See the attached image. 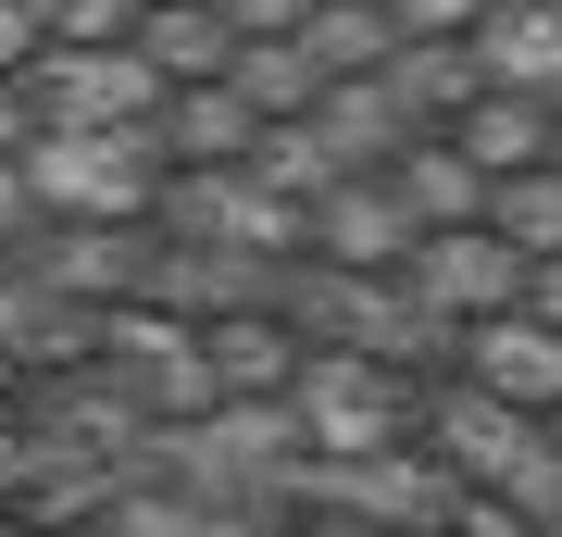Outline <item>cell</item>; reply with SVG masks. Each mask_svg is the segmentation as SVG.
<instances>
[{"label":"cell","mask_w":562,"mask_h":537,"mask_svg":"<svg viewBox=\"0 0 562 537\" xmlns=\"http://www.w3.org/2000/svg\"><path fill=\"white\" fill-rule=\"evenodd\" d=\"M125 51H138L162 88H213L238 38H225V13H213V0H150V13L125 25Z\"/></svg>","instance_id":"obj_12"},{"label":"cell","mask_w":562,"mask_h":537,"mask_svg":"<svg viewBox=\"0 0 562 537\" xmlns=\"http://www.w3.org/2000/svg\"><path fill=\"white\" fill-rule=\"evenodd\" d=\"M138 262H150V225H25L13 238V276L38 300H88V313L138 300Z\"/></svg>","instance_id":"obj_4"},{"label":"cell","mask_w":562,"mask_h":537,"mask_svg":"<svg viewBox=\"0 0 562 537\" xmlns=\"http://www.w3.org/2000/svg\"><path fill=\"white\" fill-rule=\"evenodd\" d=\"M38 462H50V438H38V425H25V413H0V488H25V476H38Z\"/></svg>","instance_id":"obj_24"},{"label":"cell","mask_w":562,"mask_h":537,"mask_svg":"<svg viewBox=\"0 0 562 537\" xmlns=\"http://www.w3.org/2000/svg\"><path fill=\"white\" fill-rule=\"evenodd\" d=\"M213 88L238 100L250 125H276V113H313V63H301V38H238Z\"/></svg>","instance_id":"obj_17"},{"label":"cell","mask_w":562,"mask_h":537,"mask_svg":"<svg viewBox=\"0 0 562 537\" xmlns=\"http://www.w3.org/2000/svg\"><path fill=\"white\" fill-rule=\"evenodd\" d=\"M375 13H387V38H462L487 0H375Z\"/></svg>","instance_id":"obj_20"},{"label":"cell","mask_w":562,"mask_h":537,"mask_svg":"<svg viewBox=\"0 0 562 537\" xmlns=\"http://www.w3.org/2000/svg\"><path fill=\"white\" fill-rule=\"evenodd\" d=\"M438 138L475 163V176H525V163H550V100H501V88H475V100L438 125Z\"/></svg>","instance_id":"obj_13"},{"label":"cell","mask_w":562,"mask_h":537,"mask_svg":"<svg viewBox=\"0 0 562 537\" xmlns=\"http://www.w3.org/2000/svg\"><path fill=\"white\" fill-rule=\"evenodd\" d=\"M375 100L413 125V138H438L462 100H475V51H462V38H401V51L375 63Z\"/></svg>","instance_id":"obj_11"},{"label":"cell","mask_w":562,"mask_h":537,"mask_svg":"<svg viewBox=\"0 0 562 537\" xmlns=\"http://www.w3.org/2000/svg\"><path fill=\"white\" fill-rule=\"evenodd\" d=\"M25 225H38V200H25V176H13V163H0V250H13Z\"/></svg>","instance_id":"obj_26"},{"label":"cell","mask_w":562,"mask_h":537,"mask_svg":"<svg viewBox=\"0 0 562 537\" xmlns=\"http://www.w3.org/2000/svg\"><path fill=\"white\" fill-rule=\"evenodd\" d=\"M25 138H38V100H25V76H0V163H13Z\"/></svg>","instance_id":"obj_25"},{"label":"cell","mask_w":562,"mask_h":537,"mask_svg":"<svg viewBox=\"0 0 562 537\" xmlns=\"http://www.w3.org/2000/svg\"><path fill=\"white\" fill-rule=\"evenodd\" d=\"M238 176H250V188H288V200H325V188L350 176V163L325 150V125H313V113H276V125H250Z\"/></svg>","instance_id":"obj_16"},{"label":"cell","mask_w":562,"mask_h":537,"mask_svg":"<svg viewBox=\"0 0 562 537\" xmlns=\"http://www.w3.org/2000/svg\"><path fill=\"white\" fill-rule=\"evenodd\" d=\"M213 13H225V38H288L301 0H213Z\"/></svg>","instance_id":"obj_22"},{"label":"cell","mask_w":562,"mask_h":537,"mask_svg":"<svg viewBox=\"0 0 562 537\" xmlns=\"http://www.w3.org/2000/svg\"><path fill=\"white\" fill-rule=\"evenodd\" d=\"M550 163H562V100H550Z\"/></svg>","instance_id":"obj_27"},{"label":"cell","mask_w":562,"mask_h":537,"mask_svg":"<svg viewBox=\"0 0 562 537\" xmlns=\"http://www.w3.org/2000/svg\"><path fill=\"white\" fill-rule=\"evenodd\" d=\"M513 313H525V325H562V250H538V262H525V288H513Z\"/></svg>","instance_id":"obj_21"},{"label":"cell","mask_w":562,"mask_h":537,"mask_svg":"<svg viewBox=\"0 0 562 537\" xmlns=\"http://www.w3.org/2000/svg\"><path fill=\"white\" fill-rule=\"evenodd\" d=\"M25 100H38V125H150L162 113V76L138 51H38L25 63Z\"/></svg>","instance_id":"obj_5"},{"label":"cell","mask_w":562,"mask_h":537,"mask_svg":"<svg viewBox=\"0 0 562 537\" xmlns=\"http://www.w3.org/2000/svg\"><path fill=\"white\" fill-rule=\"evenodd\" d=\"M138 25V0H38V38L50 51H113Z\"/></svg>","instance_id":"obj_19"},{"label":"cell","mask_w":562,"mask_h":537,"mask_svg":"<svg viewBox=\"0 0 562 537\" xmlns=\"http://www.w3.org/2000/svg\"><path fill=\"white\" fill-rule=\"evenodd\" d=\"M50 38H38V0H0V76H25Z\"/></svg>","instance_id":"obj_23"},{"label":"cell","mask_w":562,"mask_h":537,"mask_svg":"<svg viewBox=\"0 0 562 537\" xmlns=\"http://www.w3.org/2000/svg\"><path fill=\"white\" fill-rule=\"evenodd\" d=\"M288 38H301V63H313V88H350V76H375L387 51V13L375 0H301V25H288Z\"/></svg>","instance_id":"obj_15"},{"label":"cell","mask_w":562,"mask_h":537,"mask_svg":"<svg viewBox=\"0 0 562 537\" xmlns=\"http://www.w3.org/2000/svg\"><path fill=\"white\" fill-rule=\"evenodd\" d=\"M188 362H201L213 400H276L301 376V338H288V313H201L188 325Z\"/></svg>","instance_id":"obj_9"},{"label":"cell","mask_w":562,"mask_h":537,"mask_svg":"<svg viewBox=\"0 0 562 537\" xmlns=\"http://www.w3.org/2000/svg\"><path fill=\"white\" fill-rule=\"evenodd\" d=\"M138 13H150V0H138Z\"/></svg>","instance_id":"obj_28"},{"label":"cell","mask_w":562,"mask_h":537,"mask_svg":"<svg viewBox=\"0 0 562 537\" xmlns=\"http://www.w3.org/2000/svg\"><path fill=\"white\" fill-rule=\"evenodd\" d=\"M413 376L401 362H362V350H301V376L276 388V413H288V438H313L325 462H387L413 438Z\"/></svg>","instance_id":"obj_2"},{"label":"cell","mask_w":562,"mask_h":537,"mask_svg":"<svg viewBox=\"0 0 562 537\" xmlns=\"http://www.w3.org/2000/svg\"><path fill=\"white\" fill-rule=\"evenodd\" d=\"M450 362L475 400H513V413H562V325H525V313H487V325H450Z\"/></svg>","instance_id":"obj_6"},{"label":"cell","mask_w":562,"mask_h":537,"mask_svg":"<svg viewBox=\"0 0 562 537\" xmlns=\"http://www.w3.org/2000/svg\"><path fill=\"white\" fill-rule=\"evenodd\" d=\"M413 425L450 450V488H462V476H513V462H538V413H513V400H475V388L413 400Z\"/></svg>","instance_id":"obj_10"},{"label":"cell","mask_w":562,"mask_h":537,"mask_svg":"<svg viewBox=\"0 0 562 537\" xmlns=\"http://www.w3.org/2000/svg\"><path fill=\"white\" fill-rule=\"evenodd\" d=\"M38 225H150V188H162V150L150 125H38L13 150Z\"/></svg>","instance_id":"obj_1"},{"label":"cell","mask_w":562,"mask_h":537,"mask_svg":"<svg viewBox=\"0 0 562 537\" xmlns=\"http://www.w3.org/2000/svg\"><path fill=\"white\" fill-rule=\"evenodd\" d=\"M375 176L401 188V213H413V238H425V225H475V200H487V176H475V163H462L450 138H401V150L375 163Z\"/></svg>","instance_id":"obj_14"},{"label":"cell","mask_w":562,"mask_h":537,"mask_svg":"<svg viewBox=\"0 0 562 537\" xmlns=\"http://www.w3.org/2000/svg\"><path fill=\"white\" fill-rule=\"evenodd\" d=\"M387 288H401L413 313L450 338V325H487V313H513V288H525V250H501L487 225H425V238L401 250V276H387Z\"/></svg>","instance_id":"obj_3"},{"label":"cell","mask_w":562,"mask_h":537,"mask_svg":"<svg viewBox=\"0 0 562 537\" xmlns=\"http://www.w3.org/2000/svg\"><path fill=\"white\" fill-rule=\"evenodd\" d=\"M462 51H475V88L562 100V0H487V13L462 25Z\"/></svg>","instance_id":"obj_8"},{"label":"cell","mask_w":562,"mask_h":537,"mask_svg":"<svg viewBox=\"0 0 562 537\" xmlns=\"http://www.w3.org/2000/svg\"><path fill=\"white\" fill-rule=\"evenodd\" d=\"M401 250H413V213H401L387 176H338V188L313 200L301 262H325V276H401Z\"/></svg>","instance_id":"obj_7"},{"label":"cell","mask_w":562,"mask_h":537,"mask_svg":"<svg viewBox=\"0 0 562 537\" xmlns=\"http://www.w3.org/2000/svg\"><path fill=\"white\" fill-rule=\"evenodd\" d=\"M475 225L501 250H562V163H525V176H487V200H475Z\"/></svg>","instance_id":"obj_18"}]
</instances>
